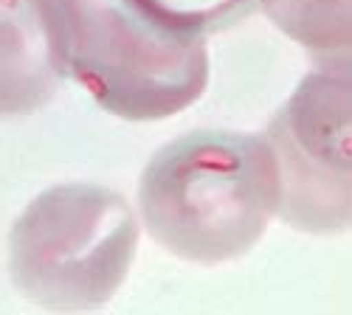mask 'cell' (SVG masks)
I'll list each match as a JSON object with an SVG mask.
<instances>
[{"mask_svg":"<svg viewBox=\"0 0 352 315\" xmlns=\"http://www.w3.org/2000/svg\"><path fill=\"white\" fill-rule=\"evenodd\" d=\"M65 76L60 25L45 0H0V119L43 110Z\"/></svg>","mask_w":352,"mask_h":315,"instance_id":"5b68a950","label":"cell"},{"mask_svg":"<svg viewBox=\"0 0 352 315\" xmlns=\"http://www.w3.org/2000/svg\"><path fill=\"white\" fill-rule=\"evenodd\" d=\"M138 3L164 25L197 37L231 28L254 9V0H138Z\"/></svg>","mask_w":352,"mask_h":315,"instance_id":"8992f818","label":"cell"},{"mask_svg":"<svg viewBox=\"0 0 352 315\" xmlns=\"http://www.w3.org/2000/svg\"><path fill=\"white\" fill-rule=\"evenodd\" d=\"M349 71L307 73L274 113L265 141L276 161V217L305 234H341L352 214Z\"/></svg>","mask_w":352,"mask_h":315,"instance_id":"277c9868","label":"cell"},{"mask_svg":"<svg viewBox=\"0 0 352 315\" xmlns=\"http://www.w3.org/2000/svg\"><path fill=\"white\" fill-rule=\"evenodd\" d=\"M138 248L130 203L107 186L60 183L37 194L9 234L14 288L48 310H94L124 284Z\"/></svg>","mask_w":352,"mask_h":315,"instance_id":"3957f363","label":"cell"},{"mask_svg":"<svg viewBox=\"0 0 352 315\" xmlns=\"http://www.w3.org/2000/svg\"><path fill=\"white\" fill-rule=\"evenodd\" d=\"M65 71L124 121H164L209 82L206 40L164 25L138 0H60Z\"/></svg>","mask_w":352,"mask_h":315,"instance_id":"7a4b0ae2","label":"cell"},{"mask_svg":"<svg viewBox=\"0 0 352 315\" xmlns=\"http://www.w3.org/2000/svg\"><path fill=\"white\" fill-rule=\"evenodd\" d=\"M279 206L276 161L265 135L195 130L161 147L138 180L150 237L186 262L240 259Z\"/></svg>","mask_w":352,"mask_h":315,"instance_id":"6da1fadb","label":"cell"}]
</instances>
